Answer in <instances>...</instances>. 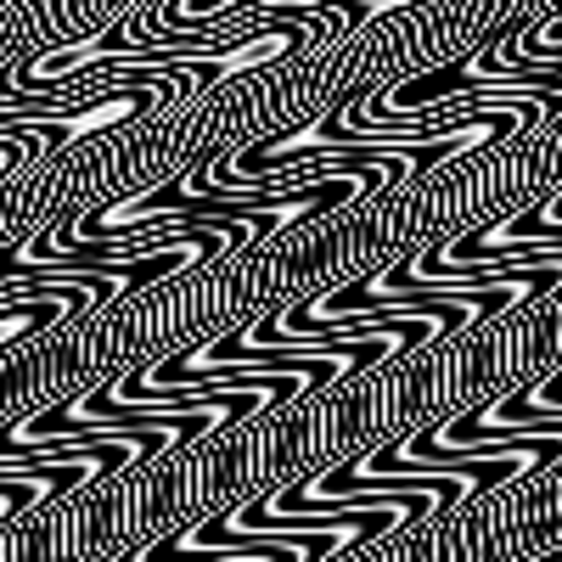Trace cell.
<instances>
[]
</instances>
